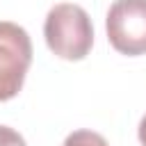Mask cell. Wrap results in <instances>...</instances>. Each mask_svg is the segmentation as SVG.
Wrapping results in <instances>:
<instances>
[{"instance_id": "cell-5", "label": "cell", "mask_w": 146, "mask_h": 146, "mask_svg": "<svg viewBox=\"0 0 146 146\" xmlns=\"http://www.w3.org/2000/svg\"><path fill=\"white\" fill-rule=\"evenodd\" d=\"M0 146H27L23 135H18L9 125H0Z\"/></svg>"}, {"instance_id": "cell-2", "label": "cell", "mask_w": 146, "mask_h": 146, "mask_svg": "<svg viewBox=\"0 0 146 146\" xmlns=\"http://www.w3.org/2000/svg\"><path fill=\"white\" fill-rule=\"evenodd\" d=\"M30 64V34L11 21H0V103L11 100L23 89Z\"/></svg>"}, {"instance_id": "cell-4", "label": "cell", "mask_w": 146, "mask_h": 146, "mask_svg": "<svg viewBox=\"0 0 146 146\" xmlns=\"http://www.w3.org/2000/svg\"><path fill=\"white\" fill-rule=\"evenodd\" d=\"M64 146H110L107 139L94 130H75L64 139Z\"/></svg>"}, {"instance_id": "cell-3", "label": "cell", "mask_w": 146, "mask_h": 146, "mask_svg": "<svg viewBox=\"0 0 146 146\" xmlns=\"http://www.w3.org/2000/svg\"><path fill=\"white\" fill-rule=\"evenodd\" d=\"M105 30L112 48L137 57L146 52V0H114L107 9Z\"/></svg>"}, {"instance_id": "cell-1", "label": "cell", "mask_w": 146, "mask_h": 146, "mask_svg": "<svg viewBox=\"0 0 146 146\" xmlns=\"http://www.w3.org/2000/svg\"><path fill=\"white\" fill-rule=\"evenodd\" d=\"M43 36L48 48L68 62H80L94 46V25L89 14L73 2L55 5L43 23Z\"/></svg>"}, {"instance_id": "cell-6", "label": "cell", "mask_w": 146, "mask_h": 146, "mask_svg": "<svg viewBox=\"0 0 146 146\" xmlns=\"http://www.w3.org/2000/svg\"><path fill=\"white\" fill-rule=\"evenodd\" d=\"M139 141H141V146H146V114L139 121Z\"/></svg>"}]
</instances>
